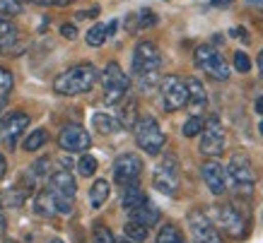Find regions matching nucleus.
<instances>
[{
    "label": "nucleus",
    "instance_id": "obj_1",
    "mask_svg": "<svg viewBox=\"0 0 263 243\" xmlns=\"http://www.w3.org/2000/svg\"><path fill=\"white\" fill-rule=\"evenodd\" d=\"M160 68H162V53L157 44L138 41L136 48H133V75H136L138 87L143 92H150L152 87L160 85Z\"/></svg>",
    "mask_w": 263,
    "mask_h": 243
},
{
    "label": "nucleus",
    "instance_id": "obj_2",
    "mask_svg": "<svg viewBox=\"0 0 263 243\" xmlns=\"http://www.w3.org/2000/svg\"><path fill=\"white\" fill-rule=\"evenodd\" d=\"M97 79H99V70H97L92 63L72 65V68L63 70L53 79V92L61 96L87 94L89 89L97 85Z\"/></svg>",
    "mask_w": 263,
    "mask_h": 243
},
{
    "label": "nucleus",
    "instance_id": "obj_3",
    "mask_svg": "<svg viewBox=\"0 0 263 243\" xmlns=\"http://www.w3.org/2000/svg\"><path fill=\"white\" fill-rule=\"evenodd\" d=\"M208 217L213 219L215 227H220L230 238H247L249 236V217L232 202L213 205V210L208 212Z\"/></svg>",
    "mask_w": 263,
    "mask_h": 243
},
{
    "label": "nucleus",
    "instance_id": "obj_4",
    "mask_svg": "<svg viewBox=\"0 0 263 243\" xmlns=\"http://www.w3.org/2000/svg\"><path fill=\"white\" fill-rule=\"evenodd\" d=\"M128 89H130V77L121 70V65L116 63V60H111V63L102 70V99H104V104L114 106V104L123 102L128 96Z\"/></svg>",
    "mask_w": 263,
    "mask_h": 243
},
{
    "label": "nucleus",
    "instance_id": "obj_5",
    "mask_svg": "<svg viewBox=\"0 0 263 243\" xmlns=\"http://www.w3.org/2000/svg\"><path fill=\"white\" fill-rule=\"evenodd\" d=\"M133 135H136V142L138 147L143 149L145 154H160L162 147H164V142H167V135L164 130L160 128L157 123V118L152 116H140L136 120V126H133Z\"/></svg>",
    "mask_w": 263,
    "mask_h": 243
},
{
    "label": "nucleus",
    "instance_id": "obj_6",
    "mask_svg": "<svg viewBox=\"0 0 263 243\" xmlns=\"http://www.w3.org/2000/svg\"><path fill=\"white\" fill-rule=\"evenodd\" d=\"M193 65L203 70L208 77L217 79V82H224V79H230V65L227 60L222 58V53H217L215 46H203L196 48V53H193Z\"/></svg>",
    "mask_w": 263,
    "mask_h": 243
},
{
    "label": "nucleus",
    "instance_id": "obj_7",
    "mask_svg": "<svg viewBox=\"0 0 263 243\" xmlns=\"http://www.w3.org/2000/svg\"><path fill=\"white\" fill-rule=\"evenodd\" d=\"M160 99L164 111H179L189 102V89H186V79L179 75H164L160 79Z\"/></svg>",
    "mask_w": 263,
    "mask_h": 243
},
{
    "label": "nucleus",
    "instance_id": "obj_8",
    "mask_svg": "<svg viewBox=\"0 0 263 243\" xmlns=\"http://www.w3.org/2000/svg\"><path fill=\"white\" fill-rule=\"evenodd\" d=\"M186 221H189V231H191L193 243H222V236H220L217 227L208 217V212H203L200 207L189 212Z\"/></svg>",
    "mask_w": 263,
    "mask_h": 243
},
{
    "label": "nucleus",
    "instance_id": "obj_9",
    "mask_svg": "<svg viewBox=\"0 0 263 243\" xmlns=\"http://www.w3.org/2000/svg\"><path fill=\"white\" fill-rule=\"evenodd\" d=\"M29 123H32V118H29V113H24V111H10V113H5L3 120H0V140H3V145L8 149H15L22 133L29 128Z\"/></svg>",
    "mask_w": 263,
    "mask_h": 243
},
{
    "label": "nucleus",
    "instance_id": "obj_10",
    "mask_svg": "<svg viewBox=\"0 0 263 243\" xmlns=\"http://www.w3.org/2000/svg\"><path fill=\"white\" fill-rule=\"evenodd\" d=\"M224 145H227V135H224L222 126H220V118L213 116L208 120L203 130H200V154L205 157H220L224 152Z\"/></svg>",
    "mask_w": 263,
    "mask_h": 243
},
{
    "label": "nucleus",
    "instance_id": "obj_11",
    "mask_svg": "<svg viewBox=\"0 0 263 243\" xmlns=\"http://www.w3.org/2000/svg\"><path fill=\"white\" fill-rule=\"evenodd\" d=\"M152 186L160 190L162 195H176V190H179V161L174 157H164L157 164L155 173H152Z\"/></svg>",
    "mask_w": 263,
    "mask_h": 243
},
{
    "label": "nucleus",
    "instance_id": "obj_12",
    "mask_svg": "<svg viewBox=\"0 0 263 243\" xmlns=\"http://www.w3.org/2000/svg\"><path fill=\"white\" fill-rule=\"evenodd\" d=\"M227 169V178L234 180V186L237 188H254L256 183V171H254V164H251V159L244 154V152H237V154H232L230 164L224 166Z\"/></svg>",
    "mask_w": 263,
    "mask_h": 243
},
{
    "label": "nucleus",
    "instance_id": "obj_13",
    "mask_svg": "<svg viewBox=\"0 0 263 243\" xmlns=\"http://www.w3.org/2000/svg\"><path fill=\"white\" fill-rule=\"evenodd\" d=\"M89 145H92V137H89L87 130L82 126H78V123L65 126L63 130H61V135H58V147L63 149V152H70V154L87 152Z\"/></svg>",
    "mask_w": 263,
    "mask_h": 243
},
{
    "label": "nucleus",
    "instance_id": "obj_14",
    "mask_svg": "<svg viewBox=\"0 0 263 243\" xmlns=\"http://www.w3.org/2000/svg\"><path fill=\"white\" fill-rule=\"evenodd\" d=\"M143 173V159L133 154V152H126V154H119L116 161H114V180L119 186H126V183H136Z\"/></svg>",
    "mask_w": 263,
    "mask_h": 243
},
{
    "label": "nucleus",
    "instance_id": "obj_15",
    "mask_svg": "<svg viewBox=\"0 0 263 243\" xmlns=\"http://www.w3.org/2000/svg\"><path fill=\"white\" fill-rule=\"evenodd\" d=\"M58 200L63 202H72V197L78 193V183H75V176H72L68 169H58L48 176V186H46Z\"/></svg>",
    "mask_w": 263,
    "mask_h": 243
},
{
    "label": "nucleus",
    "instance_id": "obj_16",
    "mask_svg": "<svg viewBox=\"0 0 263 243\" xmlns=\"http://www.w3.org/2000/svg\"><path fill=\"white\" fill-rule=\"evenodd\" d=\"M200 176L205 180V186L210 188L213 195H224L227 193V169L215 159H208L200 166Z\"/></svg>",
    "mask_w": 263,
    "mask_h": 243
},
{
    "label": "nucleus",
    "instance_id": "obj_17",
    "mask_svg": "<svg viewBox=\"0 0 263 243\" xmlns=\"http://www.w3.org/2000/svg\"><path fill=\"white\" fill-rule=\"evenodd\" d=\"M34 212L39 217H56V214H70L72 212V202H63L58 200L48 188H44L34 200Z\"/></svg>",
    "mask_w": 263,
    "mask_h": 243
},
{
    "label": "nucleus",
    "instance_id": "obj_18",
    "mask_svg": "<svg viewBox=\"0 0 263 243\" xmlns=\"http://www.w3.org/2000/svg\"><path fill=\"white\" fill-rule=\"evenodd\" d=\"M186 89H189V106H191L193 111H200V109H205V104H208V92H205V87H203V82L196 77H189L186 79Z\"/></svg>",
    "mask_w": 263,
    "mask_h": 243
},
{
    "label": "nucleus",
    "instance_id": "obj_19",
    "mask_svg": "<svg viewBox=\"0 0 263 243\" xmlns=\"http://www.w3.org/2000/svg\"><path fill=\"white\" fill-rule=\"evenodd\" d=\"M123 188V193H121V205H123V210L130 212V210H136L138 205H143L147 197H145L143 188H140V183H126V186H121Z\"/></svg>",
    "mask_w": 263,
    "mask_h": 243
},
{
    "label": "nucleus",
    "instance_id": "obj_20",
    "mask_svg": "<svg viewBox=\"0 0 263 243\" xmlns=\"http://www.w3.org/2000/svg\"><path fill=\"white\" fill-rule=\"evenodd\" d=\"M128 214H130V219L133 221H140V224H145V227H155V224L160 221V210H157L150 200H145L143 205H138L136 210H130Z\"/></svg>",
    "mask_w": 263,
    "mask_h": 243
},
{
    "label": "nucleus",
    "instance_id": "obj_21",
    "mask_svg": "<svg viewBox=\"0 0 263 243\" xmlns=\"http://www.w3.org/2000/svg\"><path fill=\"white\" fill-rule=\"evenodd\" d=\"M155 24H157V15L150 8H143L140 12H133V15L128 17V29L130 32H136V29H150Z\"/></svg>",
    "mask_w": 263,
    "mask_h": 243
},
{
    "label": "nucleus",
    "instance_id": "obj_22",
    "mask_svg": "<svg viewBox=\"0 0 263 243\" xmlns=\"http://www.w3.org/2000/svg\"><path fill=\"white\" fill-rule=\"evenodd\" d=\"M109 193H111L109 180L97 178L95 183H92V188H89V205H92L95 210H99V207H102V205L109 200Z\"/></svg>",
    "mask_w": 263,
    "mask_h": 243
},
{
    "label": "nucleus",
    "instance_id": "obj_23",
    "mask_svg": "<svg viewBox=\"0 0 263 243\" xmlns=\"http://www.w3.org/2000/svg\"><path fill=\"white\" fill-rule=\"evenodd\" d=\"M17 41V27L8 17H0V51H10Z\"/></svg>",
    "mask_w": 263,
    "mask_h": 243
},
{
    "label": "nucleus",
    "instance_id": "obj_24",
    "mask_svg": "<svg viewBox=\"0 0 263 243\" xmlns=\"http://www.w3.org/2000/svg\"><path fill=\"white\" fill-rule=\"evenodd\" d=\"M92 126L102 135H111V133H116V130H121L119 120L114 116H106V113H95V116H92Z\"/></svg>",
    "mask_w": 263,
    "mask_h": 243
},
{
    "label": "nucleus",
    "instance_id": "obj_25",
    "mask_svg": "<svg viewBox=\"0 0 263 243\" xmlns=\"http://www.w3.org/2000/svg\"><path fill=\"white\" fill-rule=\"evenodd\" d=\"M48 142V133H46V128H36V130H32V133L24 137L22 142V149L24 152H39L44 145Z\"/></svg>",
    "mask_w": 263,
    "mask_h": 243
},
{
    "label": "nucleus",
    "instance_id": "obj_26",
    "mask_svg": "<svg viewBox=\"0 0 263 243\" xmlns=\"http://www.w3.org/2000/svg\"><path fill=\"white\" fill-rule=\"evenodd\" d=\"M123 231H126V238H130L133 243H143V241H147V236H150V227H145V224L133 221V219H128Z\"/></svg>",
    "mask_w": 263,
    "mask_h": 243
},
{
    "label": "nucleus",
    "instance_id": "obj_27",
    "mask_svg": "<svg viewBox=\"0 0 263 243\" xmlns=\"http://www.w3.org/2000/svg\"><path fill=\"white\" fill-rule=\"evenodd\" d=\"M106 39H109V36H106V24H102V22L92 24L87 29V34H85V41H87V46H92V48H99Z\"/></svg>",
    "mask_w": 263,
    "mask_h": 243
},
{
    "label": "nucleus",
    "instance_id": "obj_28",
    "mask_svg": "<svg viewBox=\"0 0 263 243\" xmlns=\"http://www.w3.org/2000/svg\"><path fill=\"white\" fill-rule=\"evenodd\" d=\"M136 120H138V102L136 99H128V102L123 104V109H121L119 123H121V128H133Z\"/></svg>",
    "mask_w": 263,
    "mask_h": 243
},
{
    "label": "nucleus",
    "instance_id": "obj_29",
    "mask_svg": "<svg viewBox=\"0 0 263 243\" xmlns=\"http://www.w3.org/2000/svg\"><path fill=\"white\" fill-rule=\"evenodd\" d=\"M157 243H186V238L176 224H164L157 234Z\"/></svg>",
    "mask_w": 263,
    "mask_h": 243
},
{
    "label": "nucleus",
    "instance_id": "obj_30",
    "mask_svg": "<svg viewBox=\"0 0 263 243\" xmlns=\"http://www.w3.org/2000/svg\"><path fill=\"white\" fill-rule=\"evenodd\" d=\"M27 193L29 190H22V188H10L5 195H3V205H8V207H22V202L27 200Z\"/></svg>",
    "mask_w": 263,
    "mask_h": 243
},
{
    "label": "nucleus",
    "instance_id": "obj_31",
    "mask_svg": "<svg viewBox=\"0 0 263 243\" xmlns=\"http://www.w3.org/2000/svg\"><path fill=\"white\" fill-rule=\"evenodd\" d=\"M12 87H15V77L8 68L0 65V99H8L12 94Z\"/></svg>",
    "mask_w": 263,
    "mask_h": 243
},
{
    "label": "nucleus",
    "instance_id": "obj_32",
    "mask_svg": "<svg viewBox=\"0 0 263 243\" xmlns=\"http://www.w3.org/2000/svg\"><path fill=\"white\" fill-rule=\"evenodd\" d=\"M78 173L85 176V178L95 176L97 173V159L92 157V154H82V157L78 159Z\"/></svg>",
    "mask_w": 263,
    "mask_h": 243
},
{
    "label": "nucleus",
    "instance_id": "obj_33",
    "mask_svg": "<svg viewBox=\"0 0 263 243\" xmlns=\"http://www.w3.org/2000/svg\"><path fill=\"white\" fill-rule=\"evenodd\" d=\"M203 126H205V120H203V118H200V116H191L186 123H183V128H181L183 137H196V135H200Z\"/></svg>",
    "mask_w": 263,
    "mask_h": 243
},
{
    "label": "nucleus",
    "instance_id": "obj_34",
    "mask_svg": "<svg viewBox=\"0 0 263 243\" xmlns=\"http://www.w3.org/2000/svg\"><path fill=\"white\" fill-rule=\"evenodd\" d=\"M92 243H116V238H114V234L109 231V227L95 224V229H92Z\"/></svg>",
    "mask_w": 263,
    "mask_h": 243
},
{
    "label": "nucleus",
    "instance_id": "obj_35",
    "mask_svg": "<svg viewBox=\"0 0 263 243\" xmlns=\"http://www.w3.org/2000/svg\"><path fill=\"white\" fill-rule=\"evenodd\" d=\"M22 12V3L20 0H0V17H15Z\"/></svg>",
    "mask_w": 263,
    "mask_h": 243
},
{
    "label": "nucleus",
    "instance_id": "obj_36",
    "mask_svg": "<svg viewBox=\"0 0 263 243\" xmlns=\"http://www.w3.org/2000/svg\"><path fill=\"white\" fill-rule=\"evenodd\" d=\"M234 70L241 72V75H247V72L251 70V58H249L244 51H237V53H234Z\"/></svg>",
    "mask_w": 263,
    "mask_h": 243
},
{
    "label": "nucleus",
    "instance_id": "obj_37",
    "mask_svg": "<svg viewBox=\"0 0 263 243\" xmlns=\"http://www.w3.org/2000/svg\"><path fill=\"white\" fill-rule=\"evenodd\" d=\"M34 5H44V8H65V5H72L75 0H29Z\"/></svg>",
    "mask_w": 263,
    "mask_h": 243
},
{
    "label": "nucleus",
    "instance_id": "obj_38",
    "mask_svg": "<svg viewBox=\"0 0 263 243\" xmlns=\"http://www.w3.org/2000/svg\"><path fill=\"white\" fill-rule=\"evenodd\" d=\"M61 36L68 41H72L78 36V29H75V24H61Z\"/></svg>",
    "mask_w": 263,
    "mask_h": 243
},
{
    "label": "nucleus",
    "instance_id": "obj_39",
    "mask_svg": "<svg viewBox=\"0 0 263 243\" xmlns=\"http://www.w3.org/2000/svg\"><path fill=\"white\" fill-rule=\"evenodd\" d=\"M8 176V159H5V154L0 152V180Z\"/></svg>",
    "mask_w": 263,
    "mask_h": 243
},
{
    "label": "nucleus",
    "instance_id": "obj_40",
    "mask_svg": "<svg viewBox=\"0 0 263 243\" xmlns=\"http://www.w3.org/2000/svg\"><path fill=\"white\" fill-rule=\"evenodd\" d=\"M232 36H234V39H244V41H249L247 29H239V27H234V29H232Z\"/></svg>",
    "mask_w": 263,
    "mask_h": 243
},
{
    "label": "nucleus",
    "instance_id": "obj_41",
    "mask_svg": "<svg viewBox=\"0 0 263 243\" xmlns=\"http://www.w3.org/2000/svg\"><path fill=\"white\" fill-rule=\"evenodd\" d=\"M116 27H119V22H116V19L106 24V36H114V32H116Z\"/></svg>",
    "mask_w": 263,
    "mask_h": 243
},
{
    "label": "nucleus",
    "instance_id": "obj_42",
    "mask_svg": "<svg viewBox=\"0 0 263 243\" xmlns=\"http://www.w3.org/2000/svg\"><path fill=\"white\" fill-rule=\"evenodd\" d=\"M256 65H258V77L263 79V51L258 53V58H256Z\"/></svg>",
    "mask_w": 263,
    "mask_h": 243
},
{
    "label": "nucleus",
    "instance_id": "obj_43",
    "mask_svg": "<svg viewBox=\"0 0 263 243\" xmlns=\"http://www.w3.org/2000/svg\"><path fill=\"white\" fill-rule=\"evenodd\" d=\"M256 113H258V116H263V96H258V99H256Z\"/></svg>",
    "mask_w": 263,
    "mask_h": 243
},
{
    "label": "nucleus",
    "instance_id": "obj_44",
    "mask_svg": "<svg viewBox=\"0 0 263 243\" xmlns=\"http://www.w3.org/2000/svg\"><path fill=\"white\" fill-rule=\"evenodd\" d=\"M5 231V214H3V202H0V234Z\"/></svg>",
    "mask_w": 263,
    "mask_h": 243
},
{
    "label": "nucleus",
    "instance_id": "obj_45",
    "mask_svg": "<svg viewBox=\"0 0 263 243\" xmlns=\"http://www.w3.org/2000/svg\"><path fill=\"white\" fill-rule=\"evenodd\" d=\"M116 243H133V241H130V238H119Z\"/></svg>",
    "mask_w": 263,
    "mask_h": 243
},
{
    "label": "nucleus",
    "instance_id": "obj_46",
    "mask_svg": "<svg viewBox=\"0 0 263 243\" xmlns=\"http://www.w3.org/2000/svg\"><path fill=\"white\" fill-rule=\"evenodd\" d=\"M3 243H20V241H15V238H5Z\"/></svg>",
    "mask_w": 263,
    "mask_h": 243
},
{
    "label": "nucleus",
    "instance_id": "obj_47",
    "mask_svg": "<svg viewBox=\"0 0 263 243\" xmlns=\"http://www.w3.org/2000/svg\"><path fill=\"white\" fill-rule=\"evenodd\" d=\"M258 133L263 135V120H261V123H258Z\"/></svg>",
    "mask_w": 263,
    "mask_h": 243
},
{
    "label": "nucleus",
    "instance_id": "obj_48",
    "mask_svg": "<svg viewBox=\"0 0 263 243\" xmlns=\"http://www.w3.org/2000/svg\"><path fill=\"white\" fill-rule=\"evenodd\" d=\"M3 106H5V99H0V111H3Z\"/></svg>",
    "mask_w": 263,
    "mask_h": 243
},
{
    "label": "nucleus",
    "instance_id": "obj_49",
    "mask_svg": "<svg viewBox=\"0 0 263 243\" xmlns=\"http://www.w3.org/2000/svg\"><path fill=\"white\" fill-rule=\"evenodd\" d=\"M51 243H65V241H61V238H53V241H51Z\"/></svg>",
    "mask_w": 263,
    "mask_h": 243
}]
</instances>
